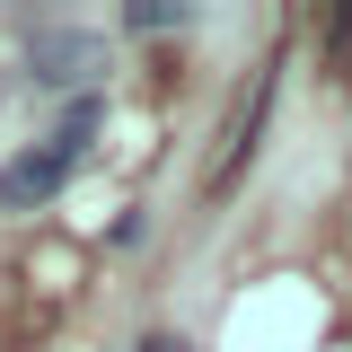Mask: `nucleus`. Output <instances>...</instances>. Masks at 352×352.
I'll return each mask as SVG.
<instances>
[{"instance_id":"obj_1","label":"nucleus","mask_w":352,"mask_h":352,"mask_svg":"<svg viewBox=\"0 0 352 352\" xmlns=\"http://www.w3.org/2000/svg\"><path fill=\"white\" fill-rule=\"evenodd\" d=\"M97 124H106V97H71V106H62V124L44 132V141H27L18 159H0V212H44V203L80 176Z\"/></svg>"},{"instance_id":"obj_5","label":"nucleus","mask_w":352,"mask_h":352,"mask_svg":"<svg viewBox=\"0 0 352 352\" xmlns=\"http://www.w3.org/2000/svg\"><path fill=\"white\" fill-rule=\"evenodd\" d=\"M132 352H194V344H185V335H141Z\"/></svg>"},{"instance_id":"obj_3","label":"nucleus","mask_w":352,"mask_h":352,"mask_svg":"<svg viewBox=\"0 0 352 352\" xmlns=\"http://www.w3.org/2000/svg\"><path fill=\"white\" fill-rule=\"evenodd\" d=\"M132 36H159V27H194V0H132L124 9Z\"/></svg>"},{"instance_id":"obj_4","label":"nucleus","mask_w":352,"mask_h":352,"mask_svg":"<svg viewBox=\"0 0 352 352\" xmlns=\"http://www.w3.org/2000/svg\"><path fill=\"white\" fill-rule=\"evenodd\" d=\"M326 44H335V53H352V9H335V18H326Z\"/></svg>"},{"instance_id":"obj_2","label":"nucleus","mask_w":352,"mask_h":352,"mask_svg":"<svg viewBox=\"0 0 352 352\" xmlns=\"http://www.w3.org/2000/svg\"><path fill=\"white\" fill-rule=\"evenodd\" d=\"M106 80V36L88 27H36L27 36V88L36 97H97Z\"/></svg>"}]
</instances>
